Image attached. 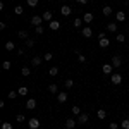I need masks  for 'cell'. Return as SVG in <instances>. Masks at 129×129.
Here are the masks:
<instances>
[{
	"label": "cell",
	"instance_id": "1",
	"mask_svg": "<svg viewBox=\"0 0 129 129\" xmlns=\"http://www.w3.org/2000/svg\"><path fill=\"white\" fill-rule=\"evenodd\" d=\"M110 83H112V84H115V86L120 84V83H122V76L117 74V72H115V74H112V76H110Z\"/></svg>",
	"mask_w": 129,
	"mask_h": 129
},
{
	"label": "cell",
	"instance_id": "2",
	"mask_svg": "<svg viewBox=\"0 0 129 129\" xmlns=\"http://www.w3.org/2000/svg\"><path fill=\"white\" fill-rule=\"evenodd\" d=\"M112 71H114V66H112V64H105V66H102V72L107 74V76H112Z\"/></svg>",
	"mask_w": 129,
	"mask_h": 129
},
{
	"label": "cell",
	"instance_id": "3",
	"mask_svg": "<svg viewBox=\"0 0 129 129\" xmlns=\"http://www.w3.org/2000/svg\"><path fill=\"white\" fill-rule=\"evenodd\" d=\"M28 126H29V129H38L40 127V120L36 119V117H33V119L28 120Z\"/></svg>",
	"mask_w": 129,
	"mask_h": 129
},
{
	"label": "cell",
	"instance_id": "4",
	"mask_svg": "<svg viewBox=\"0 0 129 129\" xmlns=\"http://www.w3.org/2000/svg\"><path fill=\"white\" fill-rule=\"evenodd\" d=\"M67 96H69V95H67L66 91H60V93H57V102H59V103H66V102H67Z\"/></svg>",
	"mask_w": 129,
	"mask_h": 129
},
{
	"label": "cell",
	"instance_id": "5",
	"mask_svg": "<svg viewBox=\"0 0 129 129\" xmlns=\"http://www.w3.org/2000/svg\"><path fill=\"white\" fill-rule=\"evenodd\" d=\"M41 22H43V17L41 16H33L31 17V24L36 28V26H41Z\"/></svg>",
	"mask_w": 129,
	"mask_h": 129
},
{
	"label": "cell",
	"instance_id": "6",
	"mask_svg": "<svg viewBox=\"0 0 129 129\" xmlns=\"http://www.w3.org/2000/svg\"><path fill=\"white\" fill-rule=\"evenodd\" d=\"M60 14H62L64 17H67V16H71V14H72V9H71L69 5H62V9H60Z\"/></svg>",
	"mask_w": 129,
	"mask_h": 129
},
{
	"label": "cell",
	"instance_id": "7",
	"mask_svg": "<svg viewBox=\"0 0 129 129\" xmlns=\"http://www.w3.org/2000/svg\"><path fill=\"white\" fill-rule=\"evenodd\" d=\"M81 35H83L84 38H91V36H93V31H91L89 26H86V28H83V29H81Z\"/></svg>",
	"mask_w": 129,
	"mask_h": 129
},
{
	"label": "cell",
	"instance_id": "8",
	"mask_svg": "<svg viewBox=\"0 0 129 129\" xmlns=\"http://www.w3.org/2000/svg\"><path fill=\"white\" fill-rule=\"evenodd\" d=\"M98 43H100V47H102V48H109V47H110V40L107 38V36H105V38H100Z\"/></svg>",
	"mask_w": 129,
	"mask_h": 129
},
{
	"label": "cell",
	"instance_id": "9",
	"mask_svg": "<svg viewBox=\"0 0 129 129\" xmlns=\"http://www.w3.org/2000/svg\"><path fill=\"white\" fill-rule=\"evenodd\" d=\"M120 64H122L120 55H114V57H112V66H114V67H120Z\"/></svg>",
	"mask_w": 129,
	"mask_h": 129
},
{
	"label": "cell",
	"instance_id": "10",
	"mask_svg": "<svg viewBox=\"0 0 129 129\" xmlns=\"http://www.w3.org/2000/svg\"><path fill=\"white\" fill-rule=\"evenodd\" d=\"M26 109H28V110H35V109H36V100L29 98L28 102H26Z\"/></svg>",
	"mask_w": 129,
	"mask_h": 129
},
{
	"label": "cell",
	"instance_id": "11",
	"mask_svg": "<svg viewBox=\"0 0 129 129\" xmlns=\"http://www.w3.org/2000/svg\"><path fill=\"white\" fill-rule=\"evenodd\" d=\"M48 28L52 31H57V29H60V22H59V21H50V22H48Z\"/></svg>",
	"mask_w": 129,
	"mask_h": 129
},
{
	"label": "cell",
	"instance_id": "12",
	"mask_svg": "<svg viewBox=\"0 0 129 129\" xmlns=\"http://www.w3.org/2000/svg\"><path fill=\"white\" fill-rule=\"evenodd\" d=\"M76 124H78V122H76L74 119H66V129H74Z\"/></svg>",
	"mask_w": 129,
	"mask_h": 129
},
{
	"label": "cell",
	"instance_id": "13",
	"mask_svg": "<svg viewBox=\"0 0 129 129\" xmlns=\"http://www.w3.org/2000/svg\"><path fill=\"white\" fill-rule=\"evenodd\" d=\"M52 16H53V14H52V10H45V12H43V14H41V17H43V21H53L52 19Z\"/></svg>",
	"mask_w": 129,
	"mask_h": 129
},
{
	"label": "cell",
	"instance_id": "14",
	"mask_svg": "<svg viewBox=\"0 0 129 129\" xmlns=\"http://www.w3.org/2000/svg\"><path fill=\"white\" fill-rule=\"evenodd\" d=\"M107 31H110V33H117V22H109V24H107Z\"/></svg>",
	"mask_w": 129,
	"mask_h": 129
},
{
	"label": "cell",
	"instance_id": "15",
	"mask_svg": "<svg viewBox=\"0 0 129 129\" xmlns=\"http://www.w3.org/2000/svg\"><path fill=\"white\" fill-rule=\"evenodd\" d=\"M41 57H33V59H31V66H33V67H40V64H41Z\"/></svg>",
	"mask_w": 129,
	"mask_h": 129
},
{
	"label": "cell",
	"instance_id": "16",
	"mask_svg": "<svg viewBox=\"0 0 129 129\" xmlns=\"http://www.w3.org/2000/svg\"><path fill=\"white\" fill-rule=\"evenodd\" d=\"M115 19L119 21V22H124V21H126V12H122V10H119V12L115 14Z\"/></svg>",
	"mask_w": 129,
	"mask_h": 129
},
{
	"label": "cell",
	"instance_id": "17",
	"mask_svg": "<svg viewBox=\"0 0 129 129\" xmlns=\"http://www.w3.org/2000/svg\"><path fill=\"white\" fill-rule=\"evenodd\" d=\"M112 7H110V5H105V7H103V9H102V14H103V16H105V17H109L110 14H112Z\"/></svg>",
	"mask_w": 129,
	"mask_h": 129
},
{
	"label": "cell",
	"instance_id": "18",
	"mask_svg": "<svg viewBox=\"0 0 129 129\" xmlns=\"http://www.w3.org/2000/svg\"><path fill=\"white\" fill-rule=\"evenodd\" d=\"M83 21H84L86 24H89V22H93V14H91V12H86V14L83 16Z\"/></svg>",
	"mask_w": 129,
	"mask_h": 129
},
{
	"label": "cell",
	"instance_id": "19",
	"mask_svg": "<svg viewBox=\"0 0 129 129\" xmlns=\"http://www.w3.org/2000/svg\"><path fill=\"white\" fill-rule=\"evenodd\" d=\"M88 120H89V115H88V114H81L79 119H78V122H79V124H86Z\"/></svg>",
	"mask_w": 129,
	"mask_h": 129
},
{
	"label": "cell",
	"instance_id": "20",
	"mask_svg": "<svg viewBox=\"0 0 129 129\" xmlns=\"http://www.w3.org/2000/svg\"><path fill=\"white\" fill-rule=\"evenodd\" d=\"M96 115H98V119H102V120L107 119V110H105V109H100L98 112H96Z\"/></svg>",
	"mask_w": 129,
	"mask_h": 129
},
{
	"label": "cell",
	"instance_id": "21",
	"mask_svg": "<svg viewBox=\"0 0 129 129\" xmlns=\"http://www.w3.org/2000/svg\"><path fill=\"white\" fill-rule=\"evenodd\" d=\"M17 93H19V96H26V95L29 93V89L26 88V86H21V88L17 89Z\"/></svg>",
	"mask_w": 129,
	"mask_h": 129
},
{
	"label": "cell",
	"instance_id": "22",
	"mask_svg": "<svg viewBox=\"0 0 129 129\" xmlns=\"http://www.w3.org/2000/svg\"><path fill=\"white\" fill-rule=\"evenodd\" d=\"M48 74L52 76V78H53V76H57V74H59V67H55V66H52V67L48 69Z\"/></svg>",
	"mask_w": 129,
	"mask_h": 129
},
{
	"label": "cell",
	"instance_id": "23",
	"mask_svg": "<svg viewBox=\"0 0 129 129\" xmlns=\"http://www.w3.org/2000/svg\"><path fill=\"white\" fill-rule=\"evenodd\" d=\"M81 24H83V19H81V17H76V19H74V22H72V26H74L76 29H79Z\"/></svg>",
	"mask_w": 129,
	"mask_h": 129
},
{
	"label": "cell",
	"instance_id": "24",
	"mask_svg": "<svg viewBox=\"0 0 129 129\" xmlns=\"http://www.w3.org/2000/svg\"><path fill=\"white\" fill-rule=\"evenodd\" d=\"M14 48H16V45H14V41H7V43H5V50H9V52H12Z\"/></svg>",
	"mask_w": 129,
	"mask_h": 129
},
{
	"label": "cell",
	"instance_id": "25",
	"mask_svg": "<svg viewBox=\"0 0 129 129\" xmlns=\"http://www.w3.org/2000/svg\"><path fill=\"white\" fill-rule=\"evenodd\" d=\"M71 110H72V114H74V115H81V114H83V112H81V107H78V105H74Z\"/></svg>",
	"mask_w": 129,
	"mask_h": 129
},
{
	"label": "cell",
	"instance_id": "26",
	"mask_svg": "<svg viewBox=\"0 0 129 129\" xmlns=\"http://www.w3.org/2000/svg\"><path fill=\"white\" fill-rule=\"evenodd\" d=\"M14 12H16L17 16H22V14H24V9H22V5H16V9H14Z\"/></svg>",
	"mask_w": 129,
	"mask_h": 129
},
{
	"label": "cell",
	"instance_id": "27",
	"mask_svg": "<svg viewBox=\"0 0 129 129\" xmlns=\"http://www.w3.org/2000/svg\"><path fill=\"white\" fill-rule=\"evenodd\" d=\"M115 41H119V43H124V41H126V36H124L122 33H119V35H115Z\"/></svg>",
	"mask_w": 129,
	"mask_h": 129
},
{
	"label": "cell",
	"instance_id": "28",
	"mask_svg": "<svg viewBox=\"0 0 129 129\" xmlns=\"http://www.w3.org/2000/svg\"><path fill=\"white\" fill-rule=\"evenodd\" d=\"M120 127H122V129H129V119L120 120Z\"/></svg>",
	"mask_w": 129,
	"mask_h": 129
},
{
	"label": "cell",
	"instance_id": "29",
	"mask_svg": "<svg viewBox=\"0 0 129 129\" xmlns=\"http://www.w3.org/2000/svg\"><path fill=\"white\" fill-rule=\"evenodd\" d=\"M21 74H22V76H29L31 69H29V67H22V69H21Z\"/></svg>",
	"mask_w": 129,
	"mask_h": 129
},
{
	"label": "cell",
	"instance_id": "30",
	"mask_svg": "<svg viewBox=\"0 0 129 129\" xmlns=\"http://www.w3.org/2000/svg\"><path fill=\"white\" fill-rule=\"evenodd\" d=\"M48 91H50V93H59V88H57V84H50V86H48Z\"/></svg>",
	"mask_w": 129,
	"mask_h": 129
},
{
	"label": "cell",
	"instance_id": "31",
	"mask_svg": "<svg viewBox=\"0 0 129 129\" xmlns=\"http://www.w3.org/2000/svg\"><path fill=\"white\" fill-rule=\"evenodd\" d=\"M64 84H66V88L69 89V88L74 86V81H72V79H66V81H64Z\"/></svg>",
	"mask_w": 129,
	"mask_h": 129
},
{
	"label": "cell",
	"instance_id": "32",
	"mask_svg": "<svg viewBox=\"0 0 129 129\" xmlns=\"http://www.w3.org/2000/svg\"><path fill=\"white\" fill-rule=\"evenodd\" d=\"M19 38H22V40H28V38H29L28 31H19Z\"/></svg>",
	"mask_w": 129,
	"mask_h": 129
},
{
	"label": "cell",
	"instance_id": "33",
	"mask_svg": "<svg viewBox=\"0 0 129 129\" xmlns=\"http://www.w3.org/2000/svg\"><path fill=\"white\" fill-rule=\"evenodd\" d=\"M2 69H4V71H9V69H10V62H9V60H4V64H2Z\"/></svg>",
	"mask_w": 129,
	"mask_h": 129
},
{
	"label": "cell",
	"instance_id": "34",
	"mask_svg": "<svg viewBox=\"0 0 129 129\" xmlns=\"http://www.w3.org/2000/svg\"><path fill=\"white\" fill-rule=\"evenodd\" d=\"M26 47H28V48H33V47H35V40L28 38V40H26Z\"/></svg>",
	"mask_w": 129,
	"mask_h": 129
},
{
	"label": "cell",
	"instance_id": "35",
	"mask_svg": "<svg viewBox=\"0 0 129 129\" xmlns=\"http://www.w3.org/2000/svg\"><path fill=\"white\" fill-rule=\"evenodd\" d=\"M52 57H53V53H52V52H47V53L43 55V60H52Z\"/></svg>",
	"mask_w": 129,
	"mask_h": 129
},
{
	"label": "cell",
	"instance_id": "36",
	"mask_svg": "<svg viewBox=\"0 0 129 129\" xmlns=\"http://www.w3.org/2000/svg\"><path fill=\"white\" fill-rule=\"evenodd\" d=\"M78 60H79L81 64H84V62H86V57H84L83 53H79V52H78Z\"/></svg>",
	"mask_w": 129,
	"mask_h": 129
},
{
	"label": "cell",
	"instance_id": "37",
	"mask_svg": "<svg viewBox=\"0 0 129 129\" xmlns=\"http://www.w3.org/2000/svg\"><path fill=\"white\" fill-rule=\"evenodd\" d=\"M43 26H36V28H35V33H36V35H43Z\"/></svg>",
	"mask_w": 129,
	"mask_h": 129
},
{
	"label": "cell",
	"instance_id": "38",
	"mask_svg": "<svg viewBox=\"0 0 129 129\" xmlns=\"http://www.w3.org/2000/svg\"><path fill=\"white\" fill-rule=\"evenodd\" d=\"M2 129H14L10 122H2Z\"/></svg>",
	"mask_w": 129,
	"mask_h": 129
},
{
	"label": "cell",
	"instance_id": "39",
	"mask_svg": "<svg viewBox=\"0 0 129 129\" xmlns=\"http://www.w3.org/2000/svg\"><path fill=\"white\" fill-rule=\"evenodd\" d=\"M28 5L29 7H36L38 5V0H28Z\"/></svg>",
	"mask_w": 129,
	"mask_h": 129
},
{
	"label": "cell",
	"instance_id": "40",
	"mask_svg": "<svg viewBox=\"0 0 129 129\" xmlns=\"http://www.w3.org/2000/svg\"><path fill=\"white\" fill-rule=\"evenodd\" d=\"M17 95H19L17 91H10V93H9V95H7V96H9L10 100H14V98H16V96H17Z\"/></svg>",
	"mask_w": 129,
	"mask_h": 129
},
{
	"label": "cell",
	"instance_id": "41",
	"mask_svg": "<svg viewBox=\"0 0 129 129\" xmlns=\"http://www.w3.org/2000/svg\"><path fill=\"white\" fill-rule=\"evenodd\" d=\"M16 120H17V122H24V115H22V114H19V115H17V117H16Z\"/></svg>",
	"mask_w": 129,
	"mask_h": 129
},
{
	"label": "cell",
	"instance_id": "42",
	"mask_svg": "<svg viewBox=\"0 0 129 129\" xmlns=\"http://www.w3.org/2000/svg\"><path fill=\"white\" fill-rule=\"evenodd\" d=\"M109 127H110V129H117V127H119V124H117V122H110Z\"/></svg>",
	"mask_w": 129,
	"mask_h": 129
},
{
	"label": "cell",
	"instance_id": "43",
	"mask_svg": "<svg viewBox=\"0 0 129 129\" xmlns=\"http://www.w3.org/2000/svg\"><path fill=\"white\" fill-rule=\"evenodd\" d=\"M76 2H78V4H81V5H84V4H88L89 0H76Z\"/></svg>",
	"mask_w": 129,
	"mask_h": 129
},
{
	"label": "cell",
	"instance_id": "44",
	"mask_svg": "<svg viewBox=\"0 0 129 129\" xmlns=\"http://www.w3.org/2000/svg\"><path fill=\"white\" fill-rule=\"evenodd\" d=\"M126 5H127V7H129V0H126Z\"/></svg>",
	"mask_w": 129,
	"mask_h": 129
},
{
	"label": "cell",
	"instance_id": "45",
	"mask_svg": "<svg viewBox=\"0 0 129 129\" xmlns=\"http://www.w3.org/2000/svg\"><path fill=\"white\" fill-rule=\"evenodd\" d=\"M47 2H52V0H47Z\"/></svg>",
	"mask_w": 129,
	"mask_h": 129
}]
</instances>
